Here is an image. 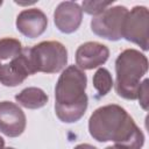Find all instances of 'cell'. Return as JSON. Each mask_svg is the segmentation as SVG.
<instances>
[{
	"label": "cell",
	"mask_w": 149,
	"mask_h": 149,
	"mask_svg": "<svg viewBox=\"0 0 149 149\" xmlns=\"http://www.w3.org/2000/svg\"><path fill=\"white\" fill-rule=\"evenodd\" d=\"M34 70L28 56L27 48H23L22 54L9 63L2 64L0 68V83L3 86L14 87L24 81L28 76L34 74Z\"/></svg>",
	"instance_id": "obj_7"
},
{
	"label": "cell",
	"mask_w": 149,
	"mask_h": 149,
	"mask_svg": "<svg viewBox=\"0 0 149 149\" xmlns=\"http://www.w3.org/2000/svg\"><path fill=\"white\" fill-rule=\"evenodd\" d=\"M148 83H149V80L146 78L141 83L140 90H139V94H137V99L140 101V105L146 111L148 109Z\"/></svg>",
	"instance_id": "obj_16"
},
{
	"label": "cell",
	"mask_w": 149,
	"mask_h": 149,
	"mask_svg": "<svg viewBox=\"0 0 149 149\" xmlns=\"http://www.w3.org/2000/svg\"><path fill=\"white\" fill-rule=\"evenodd\" d=\"M22 44L19 40L13 37H3L0 40V62L14 59L22 54Z\"/></svg>",
	"instance_id": "obj_14"
},
{
	"label": "cell",
	"mask_w": 149,
	"mask_h": 149,
	"mask_svg": "<svg viewBox=\"0 0 149 149\" xmlns=\"http://www.w3.org/2000/svg\"><path fill=\"white\" fill-rule=\"evenodd\" d=\"M83 20V9L74 1L61 2L54 12V22L56 28L64 34L74 33Z\"/></svg>",
	"instance_id": "obj_10"
},
{
	"label": "cell",
	"mask_w": 149,
	"mask_h": 149,
	"mask_svg": "<svg viewBox=\"0 0 149 149\" xmlns=\"http://www.w3.org/2000/svg\"><path fill=\"white\" fill-rule=\"evenodd\" d=\"M128 9L125 6H114L106 8L99 15L91 20L92 31L105 40L119 41L122 38V26Z\"/></svg>",
	"instance_id": "obj_5"
},
{
	"label": "cell",
	"mask_w": 149,
	"mask_h": 149,
	"mask_svg": "<svg viewBox=\"0 0 149 149\" xmlns=\"http://www.w3.org/2000/svg\"><path fill=\"white\" fill-rule=\"evenodd\" d=\"M90 135L98 142L113 141L116 149H141L144 134L127 111L109 104L97 108L88 119Z\"/></svg>",
	"instance_id": "obj_1"
},
{
	"label": "cell",
	"mask_w": 149,
	"mask_h": 149,
	"mask_svg": "<svg viewBox=\"0 0 149 149\" xmlns=\"http://www.w3.org/2000/svg\"><path fill=\"white\" fill-rule=\"evenodd\" d=\"M73 149H98V148L92 144H88V143H81V144L76 146Z\"/></svg>",
	"instance_id": "obj_17"
},
{
	"label": "cell",
	"mask_w": 149,
	"mask_h": 149,
	"mask_svg": "<svg viewBox=\"0 0 149 149\" xmlns=\"http://www.w3.org/2000/svg\"><path fill=\"white\" fill-rule=\"evenodd\" d=\"M86 84V73L77 65L63 70L55 87V112L62 122L73 123L84 116L88 105Z\"/></svg>",
	"instance_id": "obj_2"
},
{
	"label": "cell",
	"mask_w": 149,
	"mask_h": 149,
	"mask_svg": "<svg viewBox=\"0 0 149 149\" xmlns=\"http://www.w3.org/2000/svg\"><path fill=\"white\" fill-rule=\"evenodd\" d=\"M1 65H2V64H1V62H0V68H1Z\"/></svg>",
	"instance_id": "obj_22"
},
{
	"label": "cell",
	"mask_w": 149,
	"mask_h": 149,
	"mask_svg": "<svg viewBox=\"0 0 149 149\" xmlns=\"http://www.w3.org/2000/svg\"><path fill=\"white\" fill-rule=\"evenodd\" d=\"M3 149H14V148H12V147H7V148H3Z\"/></svg>",
	"instance_id": "obj_20"
},
{
	"label": "cell",
	"mask_w": 149,
	"mask_h": 149,
	"mask_svg": "<svg viewBox=\"0 0 149 149\" xmlns=\"http://www.w3.org/2000/svg\"><path fill=\"white\" fill-rule=\"evenodd\" d=\"M105 149H116L114 146H109V147H107V148H105Z\"/></svg>",
	"instance_id": "obj_19"
},
{
	"label": "cell",
	"mask_w": 149,
	"mask_h": 149,
	"mask_svg": "<svg viewBox=\"0 0 149 149\" xmlns=\"http://www.w3.org/2000/svg\"><path fill=\"white\" fill-rule=\"evenodd\" d=\"M48 27L47 15L38 8H27L19 13L16 17V29L26 37L36 38L41 36Z\"/></svg>",
	"instance_id": "obj_11"
},
{
	"label": "cell",
	"mask_w": 149,
	"mask_h": 149,
	"mask_svg": "<svg viewBox=\"0 0 149 149\" xmlns=\"http://www.w3.org/2000/svg\"><path fill=\"white\" fill-rule=\"evenodd\" d=\"M109 57V49L99 42H85L76 50V64L79 69L93 70L101 66Z\"/></svg>",
	"instance_id": "obj_9"
},
{
	"label": "cell",
	"mask_w": 149,
	"mask_h": 149,
	"mask_svg": "<svg viewBox=\"0 0 149 149\" xmlns=\"http://www.w3.org/2000/svg\"><path fill=\"white\" fill-rule=\"evenodd\" d=\"M148 71V59L136 49H126L115 59V92L127 100L137 99L141 78Z\"/></svg>",
	"instance_id": "obj_3"
},
{
	"label": "cell",
	"mask_w": 149,
	"mask_h": 149,
	"mask_svg": "<svg viewBox=\"0 0 149 149\" xmlns=\"http://www.w3.org/2000/svg\"><path fill=\"white\" fill-rule=\"evenodd\" d=\"M92 83H93L95 91L98 92V94L100 97L106 95L112 90V87L114 85L111 72L105 68H99L95 71V73L93 74Z\"/></svg>",
	"instance_id": "obj_13"
},
{
	"label": "cell",
	"mask_w": 149,
	"mask_h": 149,
	"mask_svg": "<svg viewBox=\"0 0 149 149\" xmlns=\"http://www.w3.org/2000/svg\"><path fill=\"white\" fill-rule=\"evenodd\" d=\"M149 10L144 6H135L128 10L123 26L122 38L137 44L142 50L149 49Z\"/></svg>",
	"instance_id": "obj_6"
},
{
	"label": "cell",
	"mask_w": 149,
	"mask_h": 149,
	"mask_svg": "<svg viewBox=\"0 0 149 149\" xmlns=\"http://www.w3.org/2000/svg\"><path fill=\"white\" fill-rule=\"evenodd\" d=\"M1 5H2V1H0V6H1Z\"/></svg>",
	"instance_id": "obj_21"
},
{
	"label": "cell",
	"mask_w": 149,
	"mask_h": 149,
	"mask_svg": "<svg viewBox=\"0 0 149 149\" xmlns=\"http://www.w3.org/2000/svg\"><path fill=\"white\" fill-rule=\"evenodd\" d=\"M114 2V0L112 1H83L81 6H83V10L90 15H99L100 13H102L106 8H108V6H111Z\"/></svg>",
	"instance_id": "obj_15"
},
{
	"label": "cell",
	"mask_w": 149,
	"mask_h": 149,
	"mask_svg": "<svg viewBox=\"0 0 149 149\" xmlns=\"http://www.w3.org/2000/svg\"><path fill=\"white\" fill-rule=\"evenodd\" d=\"M48 94L40 87H27L15 95L16 102L28 109H37L47 105Z\"/></svg>",
	"instance_id": "obj_12"
},
{
	"label": "cell",
	"mask_w": 149,
	"mask_h": 149,
	"mask_svg": "<svg viewBox=\"0 0 149 149\" xmlns=\"http://www.w3.org/2000/svg\"><path fill=\"white\" fill-rule=\"evenodd\" d=\"M27 51L35 73H57L68 64V50L58 41H43Z\"/></svg>",
	"instance_id": "obj_4"
},
{
	"label": "cell",
	"mask_w": 149,
	"mask_h": 149,
	"mask_svg": "<svg viewBox=\"0 0 149 149\" xmlns=\"http://www.w3.org/2000/svg\"><path fill=\"white\" fill-rule=\"evenodd\" d=\"M3 147H5V140L0 136V149H3Z\"/></svg>",
	"instance_id": "obj_18"
},
{
	"label": "cell",
	"mask_w": 149,
	"mask_h": 149,
	"mask_svg": "<svg viewBox=\"0 0 149 149\" xmlns=\"http://www.w3.org/2000/svg\"><path fill=\"white\" fill-rule=\"evenodd\" d=\"M27 120L23 111L14 102H0V132L8 137H17L26 129Z\"/></svg>",
	"instance_id": "obj_8"
}]
</instances>
